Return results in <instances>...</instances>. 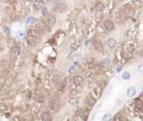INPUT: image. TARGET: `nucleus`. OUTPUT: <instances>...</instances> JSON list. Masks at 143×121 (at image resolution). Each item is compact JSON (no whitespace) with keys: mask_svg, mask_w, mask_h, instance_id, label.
Returning <instances> with one entry per match:
<instances>
[{"mask_svg":"<svg viewBox=\"0 0 143 121\" xmlns=\"http://www.w3.org/2000/svg\"><path fill=\"white\" fill-rule=\"evenodd\" d=\"M102 92H103V87L101 86V85H98V86L94 87V89L92 90V92H91L90 94H91L93 98H95L96 100H98L101 97H102Z\"/></svg>","mask_w":143,"mask_h":121,"instance_id":"1","label":"nucleus"},{"mask_svg":"<svg viewBox=\"0 0 143 121\" xmlns=\"http://www.w3.org/2000/svg\"><path fill=\"white\" fill-rule=\"evenodd\" d=\"M48 109L50 111L53 112H57L58 110H59V103H58V101L56 99H52L48 103Z\"/></svg>","mask_w":143,"mask_h":121,"instance_id":"2","label":"nucleus"},{"mask_svg":"<svg viewBox=\"0 0 143 121\" xmlns=\"http://www.w3.org/2000/svg\"><path fill=\"white\" fill-rule=\"evenodd\" d=\"M84 104H85L86 107H88V108H93L96 104V99L92 97L91 94H88L87 97L84 99Z\"/></svg>","mask_w":143,"mask_h":121,"instance_id":"3","label":"nucleus"},{"mask_svg":"<svg viewBox=\"0 0 143 121\" xmlns=\"http://www.w3.org/2000/svg\"><path fill=\"white\" fill-rule=\"evenodd\" d=\"M103 27L106 31H112V30H114L115 25L111 19H106V20H104V23H103Z\"/></svg>","mask_w":143,"mask_h":121,"instance_id":"4","label":"nucleus"},{"mask_svg":"<svg viewBox=\"0 0 143 121\" xmlns=\"http://www.w3.org/2000/svg\"><path fill=\"white\" fill-rule=\"evenodd\" d=\"M84 82V78L81 76V75H74L72 77V83H73L74 86H81Z\"/></svg>","mask_w":143,"mask_h":121,"instance_id":"5","label":"nucleus"},{"mask_svg":"<svg viewBox=\"0 0 143 121\" xmlns=\"http://www.w3.org/2000/svg\"><path fill=\"white\" fill-rule=\"evenodd\" d=\"M45 23H46V25H47L48 27H53L54 25L56 24V18H55V16H53V15H47V16H46V18H45Z\"/></svg>","mask_w":143,"mask_h":121,"instance_id":"6","label":"nucleus"},{"mask_svg":"<svg viewBox=\"0 0 143 121\" xmlns=\"http://www.w3.org/2000/svg\"><path fill=\"white\" fill-rule=\"evenodd\" d=\"M123 11L125 12V15L126 16H132L133 15V12H134V7L132 3H126V5H124L123 7Z\"/></svg>","mask_w":143,"mask_h":121,"instance_id":"7","label":"nucleus"},{"mask_svg":"<svg viewBox=\"0 0 143 121\" xmlns=\"http://www.w3.org/2000/svg\"><path fill=\"white\" fill-rule=\"evenodd\" d=\"M88 115V111H85L83 109H79L76 111V118L78 120H86Z\"/></svg>","mask_w":143,"mask_h":121,"instance_id":"8","label":"nucleus"},{"mask_svg":"<svg viewBox=\"0 0 143 121\" xmlns=\"http://www.w3.org/2000/svg\"><path fill=\"white\" fill-rule=\"evenodd\" d=\"M67 9H68V6H67L66 2H59L56 5V11L59 12V14H63V12L67 11Z\"/></svg>","mask_w":143,"mask_h":121,"instance_id":"9","label":"nucleus"},{"mask_svg":"<svg viewBox=\"0 0 143 121\" xmlns=\"http://www.w3.org/2000/svg\"><path fill=\"white\" fill-rule=\"evenodd\" d=\"M135 94H136V89L134 86H130L129 89L126 90V95L129 98H133V97H135Z\"/></svg>","mask_w":143,"mask_h":121,"instance_id":"10","label":"nucleus"},{"mask_svg":"<svg viewBox=\"0 0 143 121\" xmlns=\"http://www.w3.org/2000/svg\"><path fill=\"white\" fill-rule=\"evenodd\" d=\"M40 119L44 121H49V120H52V114H50L48 111H44V112H41V114H40Z\"/></svg>","mask_w":143,"mask_h":121,"instance_id":"11","label":"nucleus"},{"mask_svg":"<svg viewBox=\"0 0 143 121\" xmlns=\"http://www.w3.org/2000/svg\"><path fill=\"white\" fill-rule=\"evenodd\" d=\"M106 44H107V46L108 47H111V48H115L116 47V45H117V41L115 38H108L106 40Z\"/></svg>","mask_w":143,"mask_h":121,"instance_id":"12","label":"nucleus"},{"mask_svg":"<svg viewBox=\"0 0 143 121\" xmlns=\"http://www.w3.org/2000/svg\"><path fill=\"white\" fill-rule=\"evenodd\" d=\"M134 106H135L138 111L143 112V102H142V100H136V101L134 102Z\"/></svg>","mask_w":143,"mask_h":121,"instance_id":"13","label":"nucleus"},{"mask_svg":"<svg viewBox=\"0 0 143 121\" xmlns=\"http://www.w3.org/2000/svg\"><path fill=\"white\" fill-rule=\"evenodd\" d=\"M105 9V5L103 2H97L95 5V10L96 11H98V12H101V11H103Z\"/></svg>","mask_w":143,"mask_h":121,"instance_id":"14","label":"nucleus"},{"mask_svg":"<svg viewBox=\"0 0 143 121\" xmlns=\"http://www.w3.org/2000/svg\"><path fill=\"white\" fill-rule=\"evenodd\" d=\"M34 7H35V9L43 8L44 7V1H43V0H36L35 3H34Z\"/></svg>","mask_w":143,"mask_h":121,"instance_id":"15","label":"nucleus"},{"mask_svg":"<svg viewBox=\"0 0 143 121\" xmlns=\"http://www.w3.org/2000/svg\"><path fill=\"white\" fill-rule=\"evenodd\" d=\"M94 47H95L96 51H98V52H103V51H104L103 44H101L100 41H96V43H94Z\"/></svg>","mask_w":143,"mask_h":121,"instance_id":"16","label":"nucleus"},{"mask_svg":"<svg viewBox=\"0 0 143 121\" xmlns=\"http://www.w3.org/2000/svg\"><path fill=\"white\" fill-rule=\"evenodd\" d=\"M121 77H122V80H124V81H128L131 78V74H130L129 72H123L121 75Z\"/></svg>","mask_w":143,"mask_h":121,"instance_id":"17","label":"nucleus"},{"mask_svg":"<svg viewBox=\"0 0 143 121\" xmlns=\"http://www.w3.org/2000/svg\"><path fill=\"white\" fill-rule=\"evenodd\" d=\"M113 120H114V121H120V120H125V118L123 117V114L119 112V113H117V114L114 117V118H113Z\"/></svg>","mask_w":143,"mask_h":121,"instance_id":"18","label":"nucleus"},{"mask_svg":"<svg viewBox=\"0 0 143 121\" xmlns=\"http://www.w3.org/2000/svg\"><path fill=\"white\" fill-rule=\"evenodd\" d=\"M68 102H69L70 104H73V106H76L77 102H78V100H77V98H75V97H70V98L68 99Z\"/></svg>","mask_w":143,"mask_h":121,"instance_id":"19","label":"nucleus"},{"mask_svg":"<svg viewBox=\"0 0 143 121\" xmlns=\"http://www.w3.org/2000/svg\"><path fill=\"white\" fill-rule=\"evenodd\" d=\"M35 100H36V101L37 102H40V103H43L44 101H45V99H44V97H43V95H39V94H37V95H35Z\"/></svg>","mask_w":143,"mask_h":121,"instance_id":"20","label":"nucleus"},{"mask_svg":"<svg viewBox=\"0 0 143 121\" xmlns=\"http://www.w3.org/2000/svg\"><path fill=\"white\" fill-rule=\"evenodd\" d=\"M134 5L136 8H141L143 6V0H134Z\"/></svg>","mask_w":143,"mask_h":121,"instance_id":"21","label":"nucleus"},{"mask_svg":"<svg viewBox=\"0 0 143 121\" xmlns=\"http://www.w3.org/2000/svg\"><path fill=\"white\" fill-rule=\"evenodd\" d=\"M7 109H8L7 104H5V103H0V111H1V112H5V111H7Z\"/></svg>","mask_w":143,"mask_h":121,"instance_id":"22","label":"nucleus"},{"mask_svg":"<svg viewBox=\"0 0 143 121\" xmlns=\"http://www.w3.org/2000/svg\"><path fill=\"white\" fill-rule=\"evenodd\" d=\"M111 119V113H106V114H104V117L102 118L103 121H106V120H110Z\"/></svg>","mask_w":143,"mask_h":121,"instance_id":"23","label":"nucleus"},{"mask_svg":"<svg viewBox=\"0 0 143 121\" xmlns=\"http://www.w3.org/2000/svg\"><path fill=\"white\" fill-rule=\"evenodd\" d=\"M138 71H139V73H141V74H143V64H141V65H139V67H138Z\"/></svg>","mask_w":143,"mask_h":121,"instance_id":"24","label":"nucleus"},{"mask_svg":"<svg viewBox=\"0 0 143 121\" xmlns=\"http://www.w3.org/2000/svg\"><path fill=\"white\" fill-rule=\"evenodd\" d=\"M3 30L6 31V34H7V35H10V30H9V28H8L7 26L3 27Z\"/></svg>","mask_w":143,"mask_h":121,"instance_id":"25","label":"nucleus"},{"mask_svg":"<svg viewBox=\"0 0 143 121\" xmlns=\"http://www.w3.org/2000/svg\"><path fill=\"white\" fill-rule=\"evenodd\" d=\"M18 36H19V37H24V36H25V33H24V31H19V33H18Z\"/></svg>","mask_w":143,"mask_h":121,"instance_id":"26","label":"nucleus"},{"mask_svg":"<svg viewBox=\"0 0 143 121\" xmlns=\"http://www.w3.org/2000/svg\"><path fill=\"white\" fill-rule=\"evenodd\" d=\"M121 71H122V66H117V67H116V72H117V73H120Z\"/></svg>","mask_w":143,"mask_h":121,"instance_id":"27","label":"nucleus"},{"mask_svg":"<svg viewBox=\"0 0 143 121\" xmlns=\"http://www.w3.org/2000/svg\"><path fill=\"white\" fill-rule=\"evenodd\" d=\"M41 12H43V15L46 14V8H45V7H43V10H41Z\"/></svg>","mask_w":143,"mask_h":121,"instance_id":"28","label":"nucleus"},{"mask_svg":"<svg viewBox=\"0 0 143 121\" xmlns=\"http://www.w3.org/2000/svg\"><path fill=\"white\" fill-rule=\"evenodd\" d=\"M32 20H34V18H32V17H31V18H29V19H28V20H27V22H28V23H30V22H32Z\"/></svg>","mask_w":143,"mask_h":121,"instance_id":"29","label":"nucleus"}]
</instances>
